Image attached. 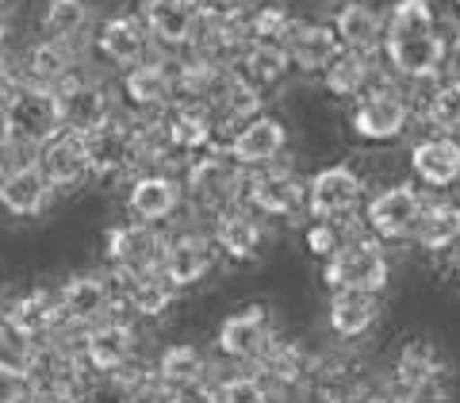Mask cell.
Instances as JSON below:
<instances>
[{"instance_id": "1", "label": "cell", "mask_w": 460, "mask_h": 403, "mask_svg": "<svg viewBox=\"0 0 460 403\" xmlns=\"http://www.w3.org/2000/svg\"><path fill=\"white\" fill-rule=\"evenodd\" d=\"M384 58L399 77L429 81L449 58V39L441 35L429 0H395L384 16Z\"/></svg>"}, {"instance_id": "2", "label": "cell", "mask_w": 460, "mask_h": 403, "mask_svg": "<svg viewBox=\"0 0 460 403\" xmlns=\"http://www.w3.org/2000/svg\"><path fill=\"white\" fill-rule=\"evenodd\" d=\"M58 135H62V112H58L54 89L20 85L8 104L0 108V139H4V147L39 154Z\"/></svg>"}, {"instance_id": "3", "label": "cell", "mask_w": 460, "mask_h": 403, "mask_svg": "<svg viewBox=\"0 0 460 403\" xmlns=\"http://www.w3.org/2000/svg\"><path fill=\"white\" fill-rule=\"evenodd\" d=\"M20 365L27 372V384H31L35 403H50V399H74L77 388L89 377V365H84L81 350H74L62 338L27 345Z\"/></svg>"}, {"instance_id": "4", "label": "cell", "mask_w": 460, "mask_h": 403, "mask_svg": "<svg viewBox=\"0 0 460 403\" xmlns=\"http://www.w3.org/2000/svg\"><path fill=\"white\" fill-rule=\"evenodd\" d=\"M323 281L330 292H384L392 281V262L384 254V242L372 235L345 238L341 246L326 257Z\"/></svg>"}, {"instance_id": "5", "label": "cell", "mask_w": 460, "mask_h": 403, "mask_svg": "<svg viewBox=\"0 0 460 403\" xmlns=\"http://www.w3.org/2000/svg\"><path fill=\"white\" fill-rule=\"evenodd\" d=\"M184 193L199 211H226L234 208L242 193H246V169L219 150V154H204L189 166V181H184Z\"/></svg>"}, {"instance_id": "6", "label": "cell", "mask_w": 460, "mask_h": 403, "mask_svg": "<svg viewBox=\"0 0 460 403\" xmlns=\"http://www.w3.org/2000/svg\"><path fill=\"white\" fill-rule=\"evenodd\" d=\"M4 330L23 350L27 345H39V342H50V338H62V330H69V327H66L62 304H58V292H50V288H31V292L8 300Z\"/></svg>"}, {"instance_id": "7", "label": "cell", "mask_w": 460, "mask_h": 403, "mask_svg": "<svg viewBox=\"0 0 460 403\" xmlns=\"http://www.w3.org/2000/svg\"><path fill=\"white\" fill-rule=\"evenodd\" d=\"M353 135L365 139V142H392L407 131L411 123V100L402 96L392 81L384 85H372L357 96L353 104Z\"/></svg>"}, {"instance_id": "8", "label": "cell", "mask_w": 460, "mask_h": 403, "mask_svg": "<svg viewBox=\"0 0 460 403\" xmlns=\"http://www.w3.org/2000/svg\"><path fill=\"white\" fill-rule=\"evenodd\" d=\"M84 154H89V169L96 177H123V173H131L146 162L142 131L135 123L115 120V115L104 127H96L93 135H84Z\"/></svg>"}, {"instance_id": "9", "label": "cell", "mask_w": 460, "mask_h": 403, "mask_svg": "<svg viewBox=\"0 0 460 403\" xmlns=\"http://www.w3.org/2000/svg\"><path fill=\"white\" fill-rule=\"evenodd\" d=\"M426 211V200L414 184H387L376 196L365 204V223L372 230V238L380 242H399V238H411L414 227H419Z\"/></svg>"}, {"instance_id": "10", "label": "cell", "mask_w": 460, "mask_h": 403, "mask_svg": "<svg viewBox=\"0 0 460 403\" xmlns=\"http://www.w3.org/2000/svg\"><path fill=\"white\" fill-rule=\"evenodd\" d=\"M277 342L280 338H277V330H272V315L261 304H253L246 311H234L219 327V354L230 357V362H238V365L261 369V362L272 354Z\"/></svg>"}, {"instance_id": "11", "label": "cell", "mask_w": 460, "mask_h": 403, "mask_svg": "<svg viewBox=\"0 0 460 403\" xmlns=\"http://www.w3.org/2000/svg\"><path fill=\"white\" fill-rule=\"evenodd\" d=\"M77 350L84 357V365H89V372H131L138 357V335L131 319L111 315V319L84 330Z\"/></svg>"}, {"instance_id": "12", "label": "cell", "mask_w": 460, "mask_h": 403, "mask_svg": "<svg viewBox=\"0 0 460 403\" xmlns=\"http://www.w3.org/2000/svg\"><path fill=\"white\" fill-rule=\"evenodd\" d=\"M58 96V112H62V131L69 135H93L96 127H104L111 120V96L100 81L74 74L66 77L62 85L54 89Z\"/></svg>"}, {"instance_id": "13", "label": "cell", "mask_w": 460, "mask_h": 403, "mask_svg": "<svg viewBox=\"0 0 460 403\" xmlns=\"http://www.w3.org/2000/svg\"><path fill=\"white\" fill-rule=\"evenodd\" d=\"M365 200V181L353 166H326L307 181V211L314 219L338 223Z\"/></svg>"}, {"instance_id": "14", "label": "cell", "mask_w": 460, "mask_h": 403, "mask_svg": "<svg viewBox=\"0 0 460 403\" xmlns=\"http://www.w3.org/2000/svg\"><path fill=\"white\" fill-rule=\"evenodd\" d=\"M449 365H445L441 350L429 338H407L395 354V369H392V381H395V392L402 399L411 396H426V392H441V381Z\"/></svg>"}, {"instance_id": "15", "label": "cell", "mask_w": 460, "mask_h": 403, "mask_svg": "<svg viewBox=\"0 0 460 403\" xmlns=\"http://www.w3.org/2000/svg\"><path fill=\"white\" fill-rule=\"evenodd\" d=\"M157 135L165 150H208L215 139V108L204 100H172L165 115H157Z\"/></svg>"}, {"instance_id": "16", "label": "cell", "mask_w": 460, "mask_h": 403, "mask_svg": "<svg viewBox=\"0 0 460 403\" xmlns=\"http://www.w3.org/2000/svg\"><path fill=\"white\" fill-rule=\"evenodd\" d=\"M242 196H246L250 211L284 219V215L307 208V181L296 177L292 169H257L253 177H246V193Z\"/></svg>"}, {"instance_id": "17", "label": "cell", "mask_w": 460, "mask_h": 403, "mask_svg": "<svg viewBox=\"0 0 460 403\" xmlns=\"http://www.w3.org/2000/svg\"><path fill=\"white\" fill-rule=\"evenodd\" d=\"M142 23H146L150 39L165 50H184L192 47L199 31V4L196 0H142Z\"/></svg>"}, {"instance_id": "18", "label": "cell", "mask_w": 460, "mask_h": 403, "mask_svg": "<svg viewBox=\"0 0 460 403\" xmlns=\"http://www.w3.org/2000/svg\"><path fill=\"white\" fill-rule=\"evenodd\" d=\"M104 254H108V262H111L115 269L150 273V269H162L165 238L157 235V227H146V223H135V219H131V223L108 230Z\"/></svg>"}, {"instance_id": "19", "label": "cell", "mask_w": 460, "mask_h": 403, "mask_svg": "<svg viewBox=\"0 0 460 403\" xmlns=\"http://www.w3.org/2000/svg\"><path fill=\"white\" fill-rule=\"evenodd\" d=\"M50 196H54V189H50V181L42 177L35 157L4 166V173H0V208L8 215H16V219H35V215H42L50 204Z\"/></svg>"}, {"instance_id": "20", "label": "cell", "mask_w": 460, "mask_h": 403, "mask_svg": "<svg viewBox=\"0 0 460 403\" xmlns=\"http://www.w3.org/2000/svg\"><path fill=\"white\" fill-rule=\"evenodd\" d=\"M58 304H62L66 327H81L89 330L96 323H104L115 315V300L108 292L104 273H81V277H69L58 288Z\"/></svg>"}, {"instance_id": "21", "label": "cell", "mask_w": 460, "mask_h": 403, "mask_svg": "<svg viewBox=\"0 0 460 403\" xmlns=\"http://www.w3.org/2000/svg\"><path fill=\"white\" fill-rule=\"evenodd\" d=\"M280 47L288 54L299 74H326V66L341 54V42L330 23H314V20H292L280 39Z\"/></svg>"}, {"instance_id": "22", "label": "cell", "mask_w": 460, "mask_h": 403, "mask_svg": "<svg viewBox=\"0 0 460 403\" xmlns=\"http://www.w3.org/2000/svg\"><path fill=\"white\" fill-rule=\"evenodd\" d=\"M150 31L138 12H115L96 27V50L119 69H135L150 54Z\"/></svg>"}, {"instance_id": "23", "label": "cell", "mask_w": 460, "mask_h": 403, "mask_svg": "<svg viewBox=\"0 0 460 403\" xmlns=\"http://www.w3.org/2000/svg\"><path fill=\"white\" fill-rule=\"evenodd\" d=\"M288 147V131L280 120L272 115H253L250 123H242L234 135L226 142V157L238 162L242 169H261V166H272L280 157V150Z\"/></svg>"}, {"instance_id": "24", "label": "cell", "mask_w": 460, "mask_h": 403, "mask_svg": "<svg viewBox=\"0 0 460 403\" xmlns=\"http://www.w3.org/2000/svg\"><path fill=\"white\" fill-rule=\"evenodd\" d=\"M215 269V242L199 230H184L177 238H165V257H162V273L169 284L177 288H192Z\"/></svg>"}, {"instance_id": "25", "label": "cell", "mask_w": 460, "mask_h": 403, "mask_svg": "<svg viewBox=\"0 0 460 403\" xmlns=\"http://www.w3.org/2000/svg\"><path fill=\"white\" fill-rule=\"evenodd\" d=\"M35 162L42 169V177L50 181L54 193H74L93 177L89 154H84V139L69 135V131H62L54 142H47V147L35 154Z\"/></svg>"}, {"instance_id": "26", "label": "cell", "mask_w": 460, "mask_h": 403, "mask_svg": "<svg viewBox=\"0 0 460 403\" xmlns=\"http://www.w3.org/2000/svg\"><path fill=\"white\" fill-rule=\"evenodd\" d=\"M181 208V181H172L169 173H142L127 189V211H131L135 223L157 227L172 219Z\"/></svg>"}, {"instance_id": "27", "label": "cell", "mask_w": 460, "mask_h": 403, "mask_svg": "<svg viewBox=\"0 0 460 403\" xmlns=\"http://www.w3.org/2000/svg\"><path fill=\"white\" fill-rule=\"evenodd\" d=\"M215 250H223L230 262H253L265 250V227L257 219V211L250 208H226L215 215V230H211Z\"/></svg>"}, {"instance_id": "28", "label": "cell", "mask_w": 460, "mask_h": 403, "mask_svg": "<svg viewBox=\"0 0 460 403\" xmlns=\"http://www.w3.org/2000/svg\"><path fill=\"white\" fill-rule=\"evenodd\" d=\"M330 27H334L341 50H353L365 58H376L384 50V16L372 4H365V0H345L334 12Z\"/></svg>"}, {"instance_id": "29", "label": "cell", "mask_w": 460, "mask_h": 403, "mask_svg": "<svg viewBox=\"0 0 460 403\" xmlns=\"http://www.w3.org/2000/svg\"><path fill=\"white\" fill-rule=\"evenodd\" d=\"M414 177L429 189H453L460 181V139L449 135H426L411 147Z\"/></svg>"}, {"instance_id": "30", "label": "cell", "mask_w": 460, "mask_h": 403, "mask_svg": "<svg viewBox=\"0 0 460 403\" xmlns=\"http://www.w3.org/2000/svg\"><path fill=\"white\" fill-rule=\"evenodd\" d=\"M16 74L23 85H39V89H58L66 77L77 74V50L62 47V42H50V39H39L23 50Z\"/></svg>"}, {"instance_id": "31", "label": "cell", "mask_w": 460, "mask_h": 403, "mask_svg": "<svg viewBox=\"0 0 460 403\" xmlns=\"http://www.w3.org/2000/svg\"><path fill=\"white\" fill-rule=\"evenodd\" d=\"M326 323L345 342L365 338L380 323V296L376 292H334L326 308Z\"/></svg>"}, {"instance_id": "32", "label": "cell", "mask_w": 460, "mask_h": 403, "mask_svg": "<svg viewBox=\"0 0 460 403\" xmlns=\"http://www.w3.org/2000/svg\"><path fill=\"white\" fill-rule=\"evenodd\" d=\"M93 35V4L89 0H47L42 8V39L81 50Z\"/></svg>"}, {"instance_id": "33", "label": "cell", "mask_w": 460, "mask_h": 403, "mask_svg": "<svg viewBox=\"0 0 460 403\" xmlns=\"http://www.w3.org/2000/svg\"><path fill=\"white\" fill-rule=\"evenodd\" d=\"M123 96L131 100L138 112H157L172 104V96H177V85H172V66L165 62H138L135 69H127L123 74Z\"/></svg>"}, {"instance_id": "34", "label": "cell", "mask_w": 460, "mask_h": 403, "mask_svg": "<svg viewBox=\"0 0 460 403\" xmlns=\"http://www.w3.org/2000/svg\"><path fill=\"white\" fill-rule=\"evenodd\" d=\"M204 377H208V357L189 342L162 350V357H157V365H154V381L162 392H181V388L204 384Z\"/></svg>"}, {"instance_id": "35", "label": "cell", "mask_w": 460, "mask_h": 403, "mask_svg": "<svg viewBox=\"0 0 460 403\" xmlns=\"http://www.w3.org/2000/svg\"><path fill=\"white\" fill-rule=\"evenodd\" d=\"M288 69H292V62H288L280 42H250L246 54L238 58V66L230 69V74H238L246 85H253L257 93H265L288 77Z\"/></svg>"}, {"instance_id": "36", "label": "cell", "mask_w": 460, "mask_h": 403, "mask_svg": "<svg viewBox=\"0 0 460 403\" xmlns=\"http://www.w3.org/2000/svg\"><path fill=\"white\" fill-rule=\"evenodd\" d=\"M414 242H419L426 254L456 250V242H460V204L456 200H434V204H426L419 227H414Z\"/></svg>"}, {"instance_id": "37", "label": "cell", "mask_w": 460, "mask_h": 403, "mask_svg": "<svg viewBox=\"0 0 460 403\" xmlns=\"http://www.w3.org/2000/svg\"><path fill=\"white\" fill-rule=\"evenodd\" d=\"M323 85L330 96H361L365 89H372V58L341 50L334 62L326 66Z\"/></svg>"}, {"instance_id": "38", "label": "cell", "mask_w": 460, "mask_h": 403, "mask_svg": "<svg viewBox=\"0 0 460 403\" xmlns=\"http://www.w3.org/2000/svg\"><path fill=\"white\" fill-rule=\"evenodd\" d=\"M319 362L304 350V345H292V342H277L272 354L261 362V377L265 381H277V384H307L314 377Z\"/></svg>"}, {"instance_id": "39", "label": "cell", "mask_w": 460, "mask_h": 403, "mask_svg": "<svg viewBox=\"0 0 460 403\" xmlns=\"http://www.w3.org/2000/svg\"><path fill=\"white\" fill-rule=\"evenodd\" d=\"M74 403H138V377L131 372H89Z\"/></svg>"}, {"instance_id": "40", "label": "cell", "mask_w": 460, "mask_h": 403, "mask_svg": "<svg viewBox=\"0 0 460 403\" xmlns=\"http://www.w3.org/2000/svg\"><path fill=\"white\" fill-rule=\"evenodd\" d=\"M422 115H426V123L434 127V135L460 139V77L438 85V89L429 93Z\"/></svg>"}, {"instance_id": "41", "label": "cell", "mask_w": 460, "mask_h": 403, "mask_svg": "<svg viewBox=\"0 0 460 403\" xmlns=\"http://www.w3.org/2000/svg\"><path fill=\"white\" fill-rule=\"evenodd\" d=\"M211 108H223V115L230 123H250L253 115H261V93L253 89V85H246L238 74H226V81H223V89H219V96H215V104Z\"/></svg>"}, {"instance_id": "42", "label": "cell", "mask_w": 460, "mask_h": 403, "mask_svg": "<svg viewBox=\"0 0 460 403\" xmlns=\"http://www.w3.org/2000/svg\"><path fill=\"white\" fill-rule=\"evenodd\" d=\"M219 403H277L272 396V384L261 372H234V377L219 381Z\"/></svg>"}, {"instance_id": "43", "label": "cell", "mask_w": 460, "mask_h": 403, "mask_svg": "<svg viewBox=\"0 0 460 403\" xmlns=\"http://www.w3.org/2000/svg\"><path fill=\"white\" fill-rule=\"evenodd\" d=\"M288 23H292V12H288L284 4H261L253 8L246 16V27H250V39L253 42H280Z\"/></svg>"}, {"instance_id": "44", "label": "cell", "mask_w": 460, "mask_h": 403, "mask_svg": "<svg viewBox=\"0 0 460 403\" xmlns=\"http://www.w3.org/2000/svg\"><path fill=\"white\" fill-rule=\"evenodd\" d=\"M0 403H35L23 365L8 357H0Z\"/></svg>"}, {"instance_id": "45", "label": "cell", "mask_w": 460, "mask_h": 403, "mask_svg": "<svg viewBox=\"0 0 460 403\" xmlns=\"http://www.w3.org/2000/svg\"><path fill=\"white\" fill-rule=\"evenodd\" d=\"M338 246H341V235H338V227H334V223L314 219V223L307 227V250H311L314 257H330Z\"/></svg>"}, {"instance_id": "46", "label": "cell", "mask_w": 460, "mask_h": 403, "mask_svg": "<svg viewBox=\"0 0 460 403\" xmlns=\"http://www.w3.org/2000/svg\"><path fill=\"white\" fill-rule=\"evenodd\" d=\"M204 20H234L246 16V0H196Z\"/></svg>"}, {"instance_id": "47", "label": "cell", "mask_w": 460, "mask_h": 403, "mask_svg": "<svg viewBox=\"0 0 460 403\" xmlns=\"http://www.w3.org/2000/svg\"><path fill=\"white\" fill-rule=\"evenodd\" d=\"M169 403H219V392L208 384H192L181 388V392H169Z\"/></svg>"}, {"instance_id": "48", "label": "cell", "mask_w": 460, "mask_h": 403, "mask_svg": "<svg viewBox=\"0 0 460 403\" xmlns=\"http://www.w3.org/2000/svg\"><path fill=\"white\" fill-rule=\"evenodd\" d=\"M357 403H407V399L395 396V392H365V396L357 399Z\"/></svg>"}, {"instance_id": "49", "label": "cell", "mask_w": 460, "mask_h": 403, "mask_svg": "<svg viewBox=\"0 0 460 403\" xmlns=\"http://www.w3.org/2000/svg\"><path fill=\"white\" fill-rule=\"evenodd\" d=\"M0 66H12V58H8V16H0Z\"/></svg>"}, {"instance_id": "50", "label": "cell", "mask_w": 460, "mask_h": 403, "mask_svg": "<svg viewBox=\"0 0 460 403\" xmlns=\"http://www.w3.org/2000/svg\"><path fill=\"white\" fill-rule=\"evenodd\" d=\"M407 403H453V399L445 392H426V396H411Z\"/></svg>"}, {"instance_id": "51", "label": "cell", "mask_w": 460, "mask_h": 403, "mask_svg": "<svg viewBox=\"0 0 460 403\" xmlns=\"http://www.w3.org/2000/svg\"><path fill=\"white\" fill-rule=\"evenodd\" d=\"M138 403H169V392H162V388H154V392H146V399Z\"/></svg>"}, {"instance_id": "52", "label": "cell", "mask_w": 460, "mask_h": 403, "mask_svg": "<svg viewBox=\"0 0 460 403\" xmlns=\"http://www.w3.org/2000/svg\"><path fill=\"white\" fill-rule=\"evenodd\" d=\"M453 273L460 277V242H456V254H453Z\"/></svg>"}, {"instance_id": "53", "label": "cell", "mask_w": 460, "mask_h": 403, "mask_svg": "<svg viewBox=\"0 0 460 403\" xmlns=\"http://www.w3.org/2000/svg\"><path fill=\"white\" fill-rule=\"evenodd\" d=\"M8 4H12V0H0V16H4V12H8Z\"/></svg>"}, {"instance_id": "54", "label": "cell", "mask_w": 460, "mask_h": 403, "mask_svg": "<svg viewBox=\"0 0 460 403\" xmlns=\"http://www.w3.org/2000/svg\"><path fill=\"white\" fill-rule=\"evenodd\" d=\"M453 54H456V62H460V35H456V47H453Z\"/></svg>"}, {"instance_id": "55", "label": "cell", "mask_w": 460, "mask_h": 403, "mask_svg": "<svg viewBox=\"0 0 460 403\" xmlns=\"http://www.w3.org/2000/svg\"><path fill=\"white\" fill-rule=\"evenodd\" d=\"M50 403H74V399H50Z\"/></svg>"}, {"instance_id": "56", "label": "cell", "mask_w": 460, "mask_h": 403, "mask_svg": "<svg viewBox=\"0 0 460 403\" xmlns=\"http://www.w3.org/2000/svg\"><path fill=\"white\" fill-rule=\"evenodd\" d=\"M0 173H4V162H0Z\"/></svg>"}, {"instance_id": "57", "label": "cell", "mask_w": 460, "mask_h": 403, "mask_svg": "<svg viewBox=\"0 0 460 403\" xmlns=\"http://www.w3.org/2000/svg\"><path fill=\"white\" fill-rule=\"evenodd\" d=\"M456 4H460V0H456Z\"/></svg>"}]
</instances>
